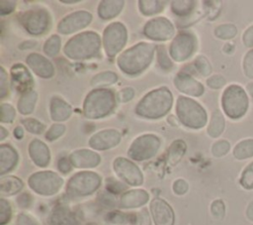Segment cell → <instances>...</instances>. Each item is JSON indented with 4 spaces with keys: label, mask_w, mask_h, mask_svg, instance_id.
I'll use <instances>...</instances> for the list:
<instances>
[{
    "label": "cell",
    "mask_w": 253,
    "mask_h": 225,
    "mask_svg": "<svg viewBox=\"0 0 253 225\" xmlns=\"http://www.w3.org/2000/svg\"><path fill=\"white\" fill-rule=\"evenodd\" d=\"M239 182L245 189H253V162L243 169Z\"/></svg>",
    "instance_id": "6"
},
{
    "label": "cell",
    "mask_w": 253,
    "mask_h": 225,
    "mask_svg": "<svg viewBox=\"0 0 253 225\" xmlns=\"http://www.w3.org/2000/svg\"><path fill=\"white\" fill-rule=\"evenodd\" d=\"M197 63H199V69L203 74L207 75L211 72V65L209 64V62L205 57H199L197 59Z\"/></svg>",
    "instance_id": "12"
},
{
    "label": "cell",
    "mask_w": 253,
    "mask_h": 225,
    "mask_svg": "<svg viewBox=\"0 0 253 225\" xmlns=\"http://www.w3.org/2000/svg\"><path fill=\"white\" fill-rule=\"evenodd\" d=\"M233 156L237 160H245L253 157V139H246L239 142L234 147Z\"/></svg>",
    "instance_id": "3"
},
{
    "label": "cell",
    "mask_w": 253,
    "mask_h": 225,
    "mask_svg": "<svg viewBox=\"0 0 253 225\" xmlns=\"http://www.w3.org/2000/svg\"><path fill=\"white\" fill-rule=\"evenodd\" d=\"M243 70L248 78H253V50L249 51L244 56Z\"/></svg>",
    "instance_id": "7"
},
{
    "label": "cell",
    "mask_w": 253,
    "mask_h": 225,
    "mask_svg": "<svg viewBox=\"0 0 253 225\" xmlns=\"http://www.w3.org/2000/svg\"><path fill=\"white\" fill-rule=\"evenodd\" d=\"M208 84L211 88H220L225 84V79L221 75H213L208 79Z\"/></svg>",
    "instance_id": "10"
},
{
    "label": "cell",
    "mask_w": 253,
    "mask_h": 225,
    "mask_svg": "<svg viewBox=\"0 0 253 225\" xmlns=\"http://www.w3.org/2000/svg\"><path fill=\"white\" fill-rule=\"evenodd\" d=\"M211 213L213 214L214 217L216 218H223L224 213H225V207H224V203L220 200H214L211 204Z\"/></svg>",
    "instance_id": "9"
},
{
    "label": "cell",
    "mask_w": 253,
    "mask_h": 225,
    "mask_svg": "<svg viewBox=\"0 0 253 225\" xmlns=\"http://www.w3.org/2000/svg\"><path fill=\"white\" fill-rule=\"evenodd\" d=\"M246 216L249 220L253 221V200L249 203V205L247 206V209H246Z\"/></svg>",
    "instance_id": "13"
},
{
    "label": "cell",
    "mask_w": 253,
    "mask_h": 225,
    "mask_svg": "<svg viewBox=\"0 0 253 225\" xmlns=\"http://www.w3.org/2000/svg\"><path fill=\"white\" fill-rule=\"evenodd\" d=\"M223 128H224V119L221 113L218 110H216L212 113L211 121L209 126L208 132L211 137H217L221 134V132L223 131Z\"/></svg>",
    "instance_id": "4"
},
{
    "label": "cell",
    "mask_w": 253,
    "mask_h": 225,
    "mask_svg": "<svg viewBox=\"0 0 253 225\" xmlns=\"http://www.w3.org/2000/svg\"><path fill=\"white\" fill-rule=\"evenodd\" d=\"M214 34L216 35V37H218L219 39H223V40H228L231 39L233 37H235V35L237 34V29L234 25L232 24H224V25H220L218 26L215 31Z\"/></svg>",
    "instance_id": "5"
},
{
    "label": "cell",
    "mask_w": 253,
    "mask_h": 225,
    "mask_svg": "<svg viewBox=\"0 0 253 225\" xmlns=\"http://www.w3.org/2000/svg\"><path fill=\"white\" fill-rule=\"evenodd\" d=\"M151 211L156 225H172L173 214L170 207L161 199H154L151 203Z\"/></svg>",
    "instance_id": "2"
},
{
    "label": "cell",
    "mask_w": 253,
    "mask_h": 225,
    "mask_svg": "<svg viewBox=\"0 0 253 225\" xmlns=\"http://www.w3.org/2000/svg\"><path fill=\"white\" fill-rule=\"evenodd\" d=\"M221 104L225 114L231 119H238L244 116L249 106L246 92L236 84L228 86L223 91Z\"/></svg>",
    "instance_id": "1"
},
{
    "label": "cell",
    "mask_w": 253,
    "mask_h": 225,
    "mask_svg": "<svg viewBox=\"0 0 253 225\" xmlns=\"http://www.w3.org/2000/svg\"><path fill=\"white\" fill-rule=\"evenodd\" d=\"M246 88H247V90H248L249 94L253 97V82L248 83V84H247V86H246Z\"/></svg>",
    "instance_id": "14"
},
{
    "label": "cell",
    "mask_w": 253,
    "mask_h": 225,
    "mask_svg": "<svg viewBox=\"0 0 253 225\" xmlns=\"http://www.w3.org/2000/svg\"><path fill=\"white\" fill-rule=\"evenodd\" d=\"M229 148H230V145L227 141L220 140L212 146V154L215 157H222L229 151Z\"/></svg>",
    "instance_id": "8"
},
{
    "label": "cell",
    "mask_w": 253,
    "mask_h": 225,
    "mask_svg": "<svg viewBox=\"0 0 253 225\" xmlns=\"http://www.w3.org/2000/svg\"><path fill=\"white\" fill-rule=\"evenodd\" d=\"M242 41H243V44L250 48V47H253V26L249 27L243 34V37H242Z\"/></svg>",
    "instance_id": "11"
}]
</instances>
